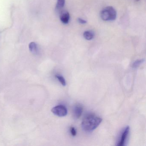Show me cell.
<instances>
[{"mask_svg": "<svg viewBox=\"0 0 146 146\" xmlns=\"http://www.w3.org/2000/svg\"><path fill=\"white\" fill-rule=\"evenodd\" d=\"M102 120V119L99 116L95 114H88L83 119L82 128L86 132H92L99 126Z\"/></svg>", "mask_w": 146, "mask_h": 146, "instance_id": "6da1fadb", "label": "cell"}, {"mask_svg": "<svg viewBox=\"0 0 146 146\" xmlns=\"http://www.w3.org/2000/svg\"><path fill=\"white\" fill-rule=\"evenodd\" d=\"M101 17L105 21H113L117 17V12L112 7H107L101 12Z\"/></svg>", "mask_w": 146, "mask_h": 146, "instance_id": "7a4b0ae2", "label": "cell"}, {"mask_svg": "<svg viewBox=\"0 0 146 146\" xmlns=\"http://www.w3.org/2000/svg\"><path fill=\"white\" fill-rule=\"evenodd\" d=\"M52 112L54 115L60 117H65L67 114V108L62 105H59L53 108Z\"/></svg>", "mask_w": 146, "mask_h": 146, "instance_id": "3957f363", "label": "cell"}, {"mask_svg": "<svg viewBox=\"0 0 146 146\" xmlns=\"http://www.w3.org/2000/svg\"><path fill=\"white\" fill-rule=\"evenodd\" d=\"M130 128L129 126H127L124 130L123 132L121 134L120 137V140L117 143V146H124L126 145V142L127 139L129 136V133Z\"/></svg>", "mask_w": 146, "mask_h": 146, "instance_id": "277c9868", "label": "cell"}, {"mask_svg": "<svg viewBox=\"0 0 146 146\" xmlns=\"http://www.w3.org/2000/svg\"><path fill=\"white\" fill-rule=\"evenodd\" d=\"M83 111V108L81 104H78L75 106L73 109V115L76 119L80 117Z\"/></svg>", "mask_w": 146, "mask_h": 146, "instance_id": "5b68a950", "label": "cell"}, {"mask_svg": "<svg viewBox=\"0 0 146 146\" xmlns=\"http://www.w3.org/2000/svg\"><path fill=\"white\" fill-rule=\"evenodd\" d=\"M61 22L64 24H67L70 19V15L68 12H65L61 14L60 17Z\"/></svg>", "mask_w": 146, "mask_h": 146, "instance_id": "8992f818", "label": "cell"}, {"mask_svg": "<svg viewBox=\"0 0 146 146\" xmlns=\"http://www.w3.org/2000/svg\"><path fill=\"white\" fill-rule=\"evenodd\" d=\"M83 36L86 40H90L94 38V32L91 31H87L84 33Z\"/></svg>", "mask_w": 146, "mask_h": 146, "instance_id": "52a82bcc", "label": "cell"}, {"mask_svg": "<svg viewBox=\"0 0 146 146\" xmlns=\"http://www.w3.org/2000/svg\"><path fill=\"white\" fill-rule=\"evenodd\" d=\"M29 48L31 52L33 53L36 54L38 52V46L35 42H31L29 45Z\"/></svg>", "mask_w": 146, "mask_h": 146, "instance_id": "ba28073f", "label": "cell"}, {"mask_svg": "<svg viewBox=\"0 0 146 146\" xmlns=\"http://www.w3.org/2000/svg\"><path fill=\"white\" fill-rule=\"evenodd\" d=\"M145 61V60L142 59L137 60H135L132 64V67L133 68H137L139 67L141 64L144 63Z\"/></svg>", "mask_w": 146, "mask_h": 146, "instance_id": "9c48e42d", "label": "cell"}, {"mask_svg": "<svg viewBox=\"0 0 146 146\" xmlns=\"http://www.w3.org/2000/svg\"><path fill=\"white\" fill-rule=\"evenodd\" d=\"M65 3V0H58L56 8L58 10H60L63 8Z\"/></svg>", "mask_w": 146, "mask_h": 146, "instance_id": "30bf717a", "label": "cell"}, {"mask_svg": "<svg viewBox=\"0 0 146 146\" xmlns=\"http://www.w3.org/2000/svg\"><path fill=\"white\" fill-rule=\"evenodd\" d=\"M55 77L63 86H65L66 85V82L64 77L61 75H56Z\"/></svg>", "mask_w": 146, "mask_h": 146, "instance_id": "8fae6325", "label": "cell"}, {"mask_svg": "<svg viewBox=\"0 0 146 146\" xmlns=\"http://www.w3.org/2000/svg\"><path fill=\"white\" fill-rule=\"evenodd\" d=\"M70 131L71 134V135L72 136L75 137L76 135V129H75L74 127L72 126V127H70Z\"/></svg>", "mask_w": 146, "mask_h": 146, "instance_id": "7c38bea8", "label": "cell"}, {"mask_svg": "<svg viewBox=\"0 0 146 146\" xmlns=\"http://www.w3.org/2000/svg\"><path fill=\"white\" fill-rule=\"evenodd\" d=\"M78 21L79 23L81 24H85L87 23V21L82 18H78Z\"/></svg>", "mask_w": 146, "mask_h": 146, "instance_id": "4fadbf2b", "label": "cell"}, {"mask_svg": "<svg viewBox=\"0 0 146 146\" xmlns=\"http://www.w3.org/2000/svg\"><path fill=\"white\" fill-rule=\"evenodd\" d=\"M136 1H139V0H135Z\"/></svg>", "mask_w": 146, "mask_h": 146, "instance_id": "5bb4252c", "label": "cell"}]
</instances>
